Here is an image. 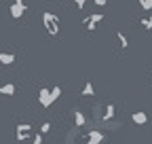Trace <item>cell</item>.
<instances>
[{
  "instance_id": "1",
  "label": "cell",
  "mask_w": 152,
  "mask_h": 144,
  "mask_svg": "<svg viewBox=\"0 0 152 144\" xmlns=\"http://www.w3.org/2000/svg\"><path fill=\"white\" fill-rule=\"evenodd\" d=\"M45 24H47L49 34H57V32H59V26H57V17H55V15L45 13Z\"/></svg>"
},
{
  "instance_id": "2",
  "label": "cell",
  "mask_w": 152,
  "mask_h": 144,
  "mask_svg": "<svg viewBox=\"0 0 152 144\" xmlns=\"http://www.w3.org/2000/svg\"><path fill=\"white\" fill-rule=\"evenodd\" d=\"M102 19H104V13H93V15H87V17H85V26H87V30H95V26H97Z\"/></svg>"
},
{
  "instance_id": "3",
  "label": "cell",
  "mask_w": 152,
  "mask_h": 144,
  "mask_svg": "<svg viewBox=\"0 0 152 144\" xmlns=\"http://www.w3.org/2000/svg\"><path fill=\"white\" fill-rule=\"evenodd\" d=\"M87 136H89V142L87 144H99V142L106 140V136L102 132H87Z\"/></svg>"
},
{
  "instance_id": "4",
  "label": "cell",
  "mask_w": 152,
  "mask_h": 144,
  "mask_svg": "<svg viewBox=\"0 0 152 144\" xmlns=\"http://www.w3.org/2000/svg\"><path fill=\"white\" fill-rule=\"evenodd\" d=\"M131 119H133V123H137V125H146V123H148V115H146V112H142V110L133 112V115H131Z\"/></svg>"
},
{
  "instance_id": "5",
  "label": "cell",
  "mask_w": 152,
  "mask_h": 144,
  "mask_svg": "<svg viewBox=\"0 0 152 144\" xmlns=\"http://www.w3.org/2000/svg\"><path fill=\"white\" fill-rule=\"evenodd\" d=\"M114 117H116V106H114V104H108V106H106V115H104V121H112Z\"/></svg>"
},
{
  "instance_id": "6",
  "label": "cell",
  "mask_w": 152,
  "mask_h": 144,
  "mask_svg": "<svg viewBox=\"0 0 152 144\" xmlns=\"http://www.w3.org/2000/svg\"><path fill=\"white\" fill-rule=\"evenodd\" d=\"M83 96H87V98H93V96H95V89H93L91 81H87V85L83 87Z\"/></svg>"
},
{
  "instance_id": "7",
  "label": "cell",
  "mask_w": 152,
  "mask_h": 144,
  "mask_svg": "<svg viewBox=\"0 0 152 144\" xmlns=\"http://www.w3.org/2000/svg\"><path fill=\"white\" fill-rule=\"evenodd\" d=\"M74 121H76V125H78V127H83V125H85V112L76 110V112H74Z\"/></svg>"
},
{
  "instance_id": "8",
  "label": "cell",
  "mask_w": 152,
  "mask_h": 144,
  "mask_svg": "<svg viewBox=\"0 0 152 144\" xmlns=\"http://www.w3.org/2000/svg\"><path fill=\"white\" fill-rule=\"evenodd\" d=\"M118 43H121V49H127L129 47V38H127L123 32H118Z\"/></svg>"
},
{
  "instance_id": "9",
  "label": "cell",
  "mask_w": 152,
  "mask_h": 144,
  "mask_svg": "<svg viewBox=\"0 0 152 144\" xmlns=\"http://www.w3.org/2000/svg\"><path fill=\"white\" fill-rule=\"evenodd\" d=\"M142 26H144V30H152V13L142 19Z\"/></svg>"
},
{
  "instance_id": "10",
  "label": "cell",
  "mask_w": 152,
  "mask_h": 144,
  "mask_svg": "<svg viewBox=\"0 0 152 144\" xmlns=\"http://www.w3.org/2000/svg\"><path fill=\"white\" fill-rule=\"evenodd\" d=\"M140 7L150 13V11H152V0H140Z\"/></svg>"
},
{
  "instance_id": "11",
  "label": "cell",
  "mask_w": 152,
  "mask_h": 144,
  "mask_svg": "<svg viewBox=\"0 0 152 144\" xmlns=\"http://www.w3.org/2000/svg\"><path fill=\"white\" fill-rule=\"evenodd\" d=\"M114 127H121V123H114V121H104V129H114Z\"/></svg>"
},
{
  "instance_id": "12",
  "label": "cell",
  "mask_w": 152,
  "mask_h": 144,
  "mask_svg": "<svg viewBox=\"0 0 152 144\" xmlns=\"http://www.w3.org/2000/svg\"><path fill=\"white\" fill-rule=\"evenodd\" d=\"M59 93H61V89H59V87H55V89H53V91H51V100L55 102L57 98H59Z\"/></svg>"
},
{
  "instance_id": "13",
  "label": "cell",
  "mask_w": 152,
  "mask_h": 144,
  "mask_svg": "<svg viewBox=\"0 0 152 144\" xmlns=\"http://www.w3.org/2000/svg\"><path fill=\"white\" fill-rule=\"evenodd\" d=\"M74 4H76V7H78V9H83V7L87 4V0H74Z\"/></svg>"
},
{
  "instance_id": "14",
  "label": "cell",
  "mask_w": 152,
  "mask_h": 144,
  "mask_svg": "<svg viewBox=\"0 0 152 144\" xmlns=\"http://www.w3.org/2000/svg\"><path fill=\"white\" fill-rule=\"evenodd\" d=\"M93 2L97 4V7H106V2H108V0H93Z\"/></svg>"
},
{
  "instance_id": "15",
  "label": "cell",
  "mask_w": 152,
  "mask_h": 144,
  "mask_svg": "<svg viewBox=\"0 0 152 144\" xmlns=\"http://www.w3.org/2000/svg\"><path fill=\"white\" fill-rule=\"evenodd\" d=\"M49 129H51V123H45V125H42V134H47Z\"/></svg>"
}]
</instances>
